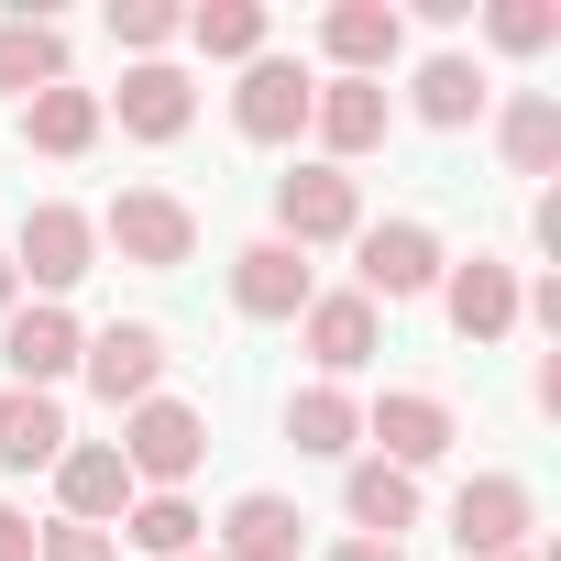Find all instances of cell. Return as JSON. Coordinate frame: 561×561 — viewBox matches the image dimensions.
Here are the masks:
<instances>
[{
  "mask_svg": "<svg viewBox=\"0 0 561 561\" xmlns=\"http://www.w3.org/2000/svg\"><path fill=\"white\" fill-rule=\"evenodd\" d=\"M111 451H122V473H133V484L176 495V484L198 473V451H209V419H198V408H176V397H144V408L122 419V440H111Z\"/></svg>",
  "mask_w": 561,
  "mask_h": 561,
  "instance_id": "obj_1",
  "label": "cell"
},
{
  "mask_svg": "<svg viewBox=\"0 0 561 561\" xmlns=\"http://www.w3.org/2000/svg\"><path fill=\"white\" fill-rule=\"evenodd\" d=\"M100 242H111L122 264H144V275H176V264L198 253V220H187V198H165V187H122L111 220H100Z\"/></svg>",
  "mask_w": 561,
  "mask_h": 561,
  "instance_id": "obj_2",
  "label": "cell"
},
{
  "mask_svg": "<svg viewBox=\"0 0 561 561\" xmlns=\"http://www.w3.org/2000/svg\"><path fill=\"white\" fill-rule=\"evenodd\" d=\"M309 100H320V78L298 56H253L242 89H231V122H242V144H298L309 133Z\"/></svg>",
  "mask_w": 561,
  "mask_h": 561,
  "instance_id": "obj_3",
  "label": "cell"
},
{
  "mask_svg": "<svg viewBox=\"0 0 561 561\" xmlns=\"http://www.w3.org/2000/svg\"><path fill=\"white\" fill-rule=\"evenodd\" d=\"M364 231V198H353V176L342 165H298V176H275V242H353Z\"/></svg>",
  "mask_w": 561,
  "mask_h": 561,
  "instance_id": "obj_4",
  "label": "cell"
},
{
  "mask_svg": "<svg viewBox=\"0 0 561 561\" xmlns=\"http://www.w3.org/2000/svg\"><path fill=\"white\" fill-rule=\"evenodd\" d=\"M89 253H100V220L67 209V198H45V209H23V253H12V275H34L45 309H56L78 275H89Z\"/></svg>",
  "mask_w": 561,
  "mask_h": 561,
  "instance_id": "obj_5",
  "label": "cell"
},
{
  "mask_svg": "<svg viewBox=\"0 0 561 561\" xmlns=\"http://www.w3.org/2000/svg\"><path fill=\"white\" fill-rule=\"evenodd\" d=\"M78 375L100 386V408H144L154 375H165V331H154V320H111V331L78 342Z\"/></svg>",
  "mask_w": 561,
  "mask_h": 561,
  "instance_id": "obj_6",
  "label": "cell"
},
{
  "mask_svg": "<svg viewBox=\"0 0 561 561\" xmlns=\"http://www.w3.org/2000/svg\"><path fill=\"white\" fill-rule=\"evenodd\" d=\"M528 528H539V495H528L517 473H484V484L451 495V539H462V561H506Z\"/></svg>",
  "mask_w": 561,
  "mask_h": 561,
  "instance_id": "obj_7",
  "label": "cell"
},
{
  "mask_svg": "<svg viewBox=\"0 0 561 561\" xmlns=\"http://www.w3.org/2000/svg\"><path fill=\"white\" fill-rule=\"evenodd\" d=\"M353 253H364V287H353V298H430V287H440V231H430V220L353 231Z\"/></svg>",
  "mask_w": 561,
  "mask_h": 561,
  "instance_id": "obj_8",
  "label": "cell"
},
{
  "mask_svg": "<svg viewBox=\"0 0 561 561\" xmlns=\"http://www.w3.org/2000/svg\"><path fill=\"white\" fill-rule=\"evenodd\" d=\"M320 287H309V253L298 242H242L231 253V309L242 320H298Z\"/></svg>",
  "mask_w": 561,
  "mask_h": 561,
  "instance_id": "obj_9",
  "label": "cell"
},
{
  "mask_svg": "<svg viewBox=\"0 0 561 561\" xmlns=\"http://www.w3.org/2000/svg\"><path fill=\"white\" fill-rule=\"evenodd\" d=\"M320 45H331L342 78H386L397 45H408V12L397 0H342V12H320Z\"/></svg>",
  "mask_w": 561,
  "mask_h": 561,
  "instance_id": "obj_10",
  "label": "cell"
},
{
  "mask_svg": "<svg viewBox=\"0 0 561 561\" xmlns=\"http://www.w3.org/2000/svg\"><path fill=\"white\" fill-rule=\"evenodd\" d=\"M440 309H451L462 342H506V331H517V275H506L495 253H473V264L440 275Z\"/></svg>",
  "mask_w": 561,
  "mask_h": 561,
  "instance_id": "obj_11",
  "label": "cell"
},
{
  "mask_svg": "<svg viewBox=\"0 0 561 561\" xmlns=\"http://www.w3.org/2000/svg\"><path fill=\"white\" fill-rule=\"evenodd\" d=\"M309 133L331 144V165L375 154V144H386V78H331V89L309 100Z\"/></svg>",
  "mask_w": 561,
  "mask_h": 561,
  "instance_id": "obj_12",
  "label": "cell"
},
{
  "mask_svg": "<svg viewBox=\"0 0 561 561\" xmlns=\"http://www.w3.org/2000/svg\"><path fill=\"white\" fill-rule=\"evenodd\" d=\"M56 495H67V528H100V517L133 506V473H122L111 440H67V451H56Z\"/></svg>",
  "mask_w": 561,
  "mask_h": 561,
  "instance_id": "obj_13",
  "label": "cell"
},
{
  "mask_svg": "<svg viewBox=\"0 0 561 561\" xmlns=\"http://www.w3.org/2000/svg\"><path fill=\"white\" fill-rule=\"evenodd\" d=\"M78 342H89V331H78L67 309H12V320H0V353H12V386H34V397H45V386H56V375L78 364Z\"/></svg>",
  "mask_w": 561,
  "mask_h": 561,
  "instance_id": "obj_14",
  "label": "cell"
},
{
  "mask_svg": "<svg viewBox=\"0 0 561 561\" xmlns=\"http://www.w3.org/2000/svg\"><path fill=\"white\" fill-rule=\"evenodd\" d=\"M187 111H198V89H187L165 56H144V67L122 78V133H133V144H176V133H187Z\"/></svg>",
  "mask_w": 561,
  "mask_h": 561,
  "instance_id": "obj_15",
  "label": "cell"
},
{
  "mask_svg": "<svg viewBox=\"0 0 561 561\" xmlns=\"http://www.w3.org/2000/svg\"><path fill=\"white\" fill-rule=\"evenodd\" d=\"M309 364L320 375H364L375 364V298H309Z\"/></svg>",
  "mask_w": 561,
  "mask_h": 561,
  "instance_id": "obj_16",
  "label": "cell"
},
{
  "mask_svg": "<svg viewBox=\"0 0 561 561\" xmlns=\"http://www.w3.org/2000/svg\"><path fill=\"white\" fill-rule=\"evenodd\" d=\"M364 430L386 440V462H397V473H419V462H440V451H451V408H440V397H386Z\"/></svg>",
  "mask_w": 561,
  "mask_h": 561,
  "instance_id": "obj_17",
  "label": "cell"
},
{
  "mask_svg": "<svg viewBox=\"0 0 561 561\" xmlns=\"http://www.w3.org/2000/svg\"><path fill=\"white\" fill-rule=\"evenodd\" d=\"M342 506H353L364 539H397V528H419V473H397V462H353Z\"/></svg>",
  "mask_w": 561,
  "mask_h": 561,
  "instance_id": "obj_18",
  "label": "cell"
},
{
  "mask_svg": "<svg viewBox=\"0 0 561 561\" xmlns=\"http://www.w3.org/2000/svg\"><path fill=\"white\" fill-rule=\"evenodd\" d=\"M56 451H67V419H56V397L12 386V397H0V473H34V462H56Z\"/></svg>",
  "mask_w": 561,
  "mask_h": 561,
  "instance_id": "obj_19",
  "label": "cell"
},
{
  "mask_svg": "<svg viewBox=\"0 0 561 561\" xmlns=\"http://www.w3.org/2000/svg\"><path fill=\"white\" fill-rule=\"evenodd\" d=\"M298 528H309V517H298L287 495H242V506L220 517V550H231V561H298Z\"/></svg>",
  "mask_w": 561,
  "mask_h": 561,
  "instance_id": "obj_20",
  "label": "cell"
},
{
  "mask_svg": "<svg viewBox=\"0 0 561 561\" xmlns=\"http://www.w3.org/2000/svg\"><path fill=\"white\" fill-rule=\"evenodd\" d=\"M67 78V34L45 23V12H12V23H0V89H56Z\"/></svg>",
  "mask_w": 561,
  "mask_h": 561,
  "instance_id": "obj_21",
  "label": "cell"
},
{
  "mask_svg": "<svg viewBox=\"0 0 561 561\" xmlns=\"http://www.w3.org/2000/svg\"><path fill=\"white\" fill-rule=\"evenodd\" d=\"M23 133H34V154H89V144H100V100L56 78V89H34V111H23Z\"/></svg>",
  "mask_w": 561,
  "mask_h": 561,
  "instance_id": "obj_22",
  "label": "cell"
},
{
  "mask_svg": "<svg viewBox=\"0 0 561 561\" xmlns=\"http://www.w3.org/2000/svg\"><path fill=\"white\" fill-rule=\"evenodd\" d=\"M495 144H506V165H517V176H550V165H561V100H550V89H528V100H506V122H495Z\"/></svg>",
  "mask_w": 561,
  "mask_h": 561,
  "instance_id": "obj_23",
  "label": "cell"
},
{
  "mask_svg": "<svg viewBox=\"0 0 561 561\" xmlns=\"http://www.w3.org/2000/svg\"><path fill=\"white\" fill-rule=\"evenodd\" d=\"M287 440L331 462V451H353V440H364V408H353L342 386H309V397H287Z\"/></svg>",
  "mask_w": 561,
  "mask_h": 561,
  "instance_id": "obj_24",
  "label": "cell"
},
{
  "mask_svg": "<svg viewBox=\"0 0 561 561\" xmlns=\"http://www.w3.org/2000/svg\"><path fill=\"white\" fill-rule=\"evenodd\" d=\"M187 45L253 67V56H264V0H198V12H187Z\"/></svg>",
  "mask_w": 561,
  "mask_h": 561,
  "instance_id": "obj_25",
  "label": "cell"
},
{
  "mask_svg": "<svg viewBox=\"0 0 561 561\" xmlns=\"http://www.w3.org/2000/svg\"><path fill=\"white\" fill-rule=\"evenodd\" d=\"M473 111H484V78H473V56H430V67H419V122H430V133H462Z\"/></svg>",
  "mask_w": 561,
  "mask_h": 561,
  "instance_id": "obj_26",
  "label": "cell"
},
{
  "mask_svg": "<svg viewBox=\"0 0 561 561\" xmlns=\"http://www.w3.org/2000/svg\"><path fill=\"white\" fill-rule=\"evenodd\" d=\"M198 528H209V517H198L187 495H144V506H122V539H133V550H154V561H187V550H198Z\"/></svg>",
  "mask_w": 561,
  "mask_h": 561,
  "instance_id": "obj_27",
  "label": "cell"
},
{
  "mask_svg": "<svg viewBox=\"0 0 561 561\" xmlns=\"http://www.w3.org/2000/svg\"><path fill=\"white\" fill-rule=\"evenodd\" d=\"M484 34L506 56H539V45H561V12H550V0H484Z\"/></svg>",
  "mask_w": 561,
  "mask_h": 561,
  "instance_id": "obj_28",
  "label": "cell"
},
{
  "mask_svg": "<svg viewBox=\"0 0 561 561\" xmlns=\"http://www.w3.org/2000/svg\"><path fill=\"white\" fill-rule=\"evenodd\" d=\"M111 34H122L133 56H154V45L187 34V12H176V0H111Z\"/></svg>",
  "mask_w": 561,
  "mask_h": 561,
  "instance_id": "obj_29",
  "label": "cell"
},
{
  "mask_svg": "<svg viewBox=\"0 0 561 561\" xmlns=\"http://www.w3.org/2000/svg\"><path fill=\"white\" fill-rule=\"evenodd\" d=\"M34 561H111V528H45Z\"/></svg>",
  "mask_w": 561,
  "mask_h": 561,
  "instance_id": "obj_30",
  "label": "cell"
},
{
  "mask_svg": "<svg viewBox=\"0 0 561 561\" xmlns=\"http://www.w3.org/2000/svg\"><path fill=\"white\" fill-rule=\"evenodd\" d=\"M0 561H34V517L23 506H0Z\"/></svg>",
  "mask_w": 561,
  "mask_h": 561,
  "instance_id": "obj_31",
  "label": "cell"
},
{
  "mask_svg": "<svg viewBox=\"0 0 561 561\" xmlns=\"http://www.w3.org/2000/svg\"><path fill=\"white\" fill-rule=\"evenodd\" d=\"M331 561H408V550H397V539H342Z\"/></svg>",
  "mask_w": 561,
  "mask_h": 561,
  "instance_id": "obj_32",
  "label": "cell"
},
{
  "mask_svg": "<svg viewBox=\"0 0 561 561\" xmlns=\"http://www.w3.org/2000/svg\"><path fill=\"white\" fill-rule=\"evenodd\" d=\"M12 298H23V275H12V253H0V320H12Z\"/></svg>",
  "mask_w": 561,
  "mask_h": 561,
  "instance_id": "obj_33",
  "label": "cell"
},
{
  "mask_svg": "<svg viewBox=\"0 0 561 561\" xmlns=\"http://www.w3.org/2000/svg\"><path fill=\"white\" fill-rule=\"evenodd\" d=\"M187 561H209V550H187Z\"/></svg>",
  "mask_w": 561,
  "mask_h": 561,
  "instance_id": "obj_34",
  "label": "cell"
},
{
  "mask_svg": "<svg viewBox=\"0 0 561 561\" xmlns=\"http://www.w3.org/2000/svg\"><path fill=\"white\" fill-rule=\"evenodd\" d=\"M506 561H528V550H506Z\"/></svg>",
  "mask_w": 561,
  "mask_h": 561,
  "instance_id": "obj_35",
  "label": "cell"
}]
</instances>
